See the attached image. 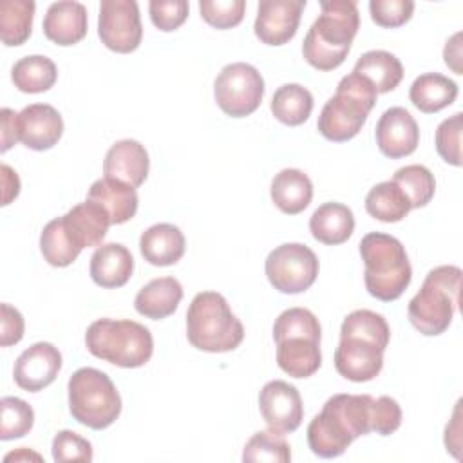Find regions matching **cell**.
I'll list each match as a JSON object with an SVG mask.
<instances>
[{
	"label": "cell",
	"instance_id": "6da1fadb",
	"mask_svg": "<svg viewBox=\"0 0 463 463\" xmlns=\"http://www.w3.org/2000/svg\"><path fill=\"white\" fill-rule=\"evenodd\" d=\"M358 27L360 14L354 0L320 2V14L302 43L304 60L318 71L336 69L347 58Z\"/></svg>",
	"mask_w": 463,
	"mask_h": 463
},
{
	"label": "cell",
	"instance_id": "7a4b0ae2",
	"mask_svg": "<svg viewBox=\"0 0 463 463\" xmlns=\"http://www.w3.org/2000/svg\"><path fill=\"white\" fill-rule=\"evenodd\" d=\"M365 266L364 282L374 298L391 302L402 297L412 279V268L403 244L387 233L371 232L360 241Z\"/></svg>",
	"mask_w": 463,
	"mask_h": 463
},
{
	"label": "cell",
	"instance_id": "3957f363",
	"mask_svg": "<svg viewBox=\"0 0 463 463\" xmlns=\"http://www.w3.org/2000/svg\"><path fill=\"white\" fill-rule=\"evenodd\" d=\"M186 338L206 353L233 351L244 340V327L217 291L197 293L186 311Z\"/></svg>",
	"mask_w": 463,
	"mask_h": 463
},
{
	"label": "cell",
	"instance_id": "277c9868",
	"mask_svg": "<svg viewBox=\"0 0 463 463\" xmlns=\"http://www.w3.org/2000/svg\"><path fill=\"white\" fill-rule=\"evenodd\" d=\"M461 269L452 264L430 269L407 306V315L414 329L421 335L436 336L449 329L459 304Z\"/></svg>",
	"mask_w": 463,
	"mask_h": 463
},
{
	"label": "cell",
	"instance_id": "5b68a950",
	"mask_svg": "<svg viewBox=\"0 0 463 463\" xmlns=\"http://www.w3.org/2000/svg\"><path fill=\"white\" fill-rule=\"evenodd\" d=\"M376 96V89L364 76L356 72L344 76L336 85L335 96L320 110L317 121L318 132L335 143L353 139L367 121Z\"/></svg>",
	"mask_w": 463,
	"mask_h": 463
},
{
	"label": "cell",
	"instance_id": "8992f818",
	"mask_svg": "<svg viewBox=\"0 0 463 463\" xmlns=\"http://www.w3.org/2000/svg\"><path fill=\"white\" fill-rule=\"evenodd\" d=\"M87 351L118 367H141L154 353V338L148 327L134 320L99 318L87 327Z\"/></svg>",
	"mask_w": 463,
	"mask_h": 463
},
{
	"label": "cell",
	"instance_id": "52a82bcc",
	"mask_svg": "<svg viewBox=\"0 0 463 463\" xmlns=\"http://www.w3.org/2000/svg\"><path fill=\"white\" fill-rule=\"evenodd\" d=\"M72 418L94 430L110 427L121 412V396L110 376L96 367H81L67 383Z\"/></svg>",
	"mask_w": 463,
	"mask_h": 463
},
{
	"label": "cell",
	"instance_id": "ba28073f",
	"mask_svg": "<svg viewBox=\"0 0 463 463\" xmlns=\"http://www.w3.org/2000/svg\"><path fill=\"white\" fill-rule=\"evenodd\" d=\"M213 96L224 114L232 118H246L253 114L262 101V74L244 61L228 63L215 78Z\"/></svg>",
	"mask_w": 463,
	"mask_h": 463
},
{
	"label": "cell",
	"instance_id": "9c48e42d",
	"mask_svg": "<svg viewBox=\"0 0 463 463\" xmlns=\"http://www.w3.org/2000/svg\"><path fill=\"white\" fill-rule=\"evenodd\" d=\"M264 271L275 289L295 295L309 289L317 280L318 259L306 244L286 242L269 251Z\"/></svg>",
	"mask_w": 463,
	"mask_h": 463
},
{
	"label": "cell",
	"instance_id": "30bf717a",
	"mask_svg": "<svg viewBox=\"0 0 463 463\" xmlns=\"http://www.w3.org/2000/svg\"><path fill=\"white\" fill-rule=\"evenodd\" d=\"M98 36L114 52H132L143 38L139 7L134 0H103L98 16Z\"/></svg>",
	"mask_w": 463,
	"mask_h": 463
},
{
	"label": "cell",
	"instance_id": "8fae6325",
	"mask_svg": "<svg viewBox=\"0 0 463 463\" xmlns=\"http://www.w3.org/2000/svg\"><path fill=\"white\" fill-rule=\"evenodd\" d=\"M259 411L266 425L279 434L295 432L304 418L298 389L284 380H271L260 389Z\"/></svg>",
	"mask_w": 463,
	"mask_h": 463
},
{
	"label": "cell",
	"instance_id": "7c38bea8",
	"mask_svg": "<svg viewBox=\"0 0 463 463\" xmlns=\"http://www.w3.org/2000/svg\"><path fill=\"white\" fill-rule=\"evenodd\" d=\"M306 0H262L257 7L255 36L266 45L288 43L300 24Z\"/></svg>",
	"mask_w": 463,
	"mask_h": 463
},
{
	"label": "cell",
	"instance_id": "4fadbf2b",
	"mask_svg": "<svg viewBox=\"0 0 463 463\" xmlns=\"http://www.w3.org/2000/svg\"><path fill=\"white\" fill-rule=\"evenodd\" d=\"M61 369V353L49 342H36L14 362L13 378L16 385L29 392H38L51 385Z\"/></svg>",
	"mask_w": 463,
	"mask_h": 463
},
{
	"label": "cell",
	"instance_id": "5bb4252c",
	"mask_svg": "<svg viewBox=\"0 0 463 463\" xmlns=\"http://www.w3.org/2000/svg\"><path fill=\"white\" fill-rule=\"evenodd\" d=\"M374 137L383 156L400 159L416 150L420 143V128L409 110L403 107H391L380 116Z\"/></svg>",
	"mask_w": 463,
	"mask_h": 463
},
{
	"label": "cell",
	"instance_id": "9a60e30c",
	"mask_svg": "<svg viewBox=\"0 0 463 463\" xmlns=\"http://www.w3.org/2000/svg\"><path fill=\"white\" fill-rule=\"evenodd\" d=\"M383 351L385 349L364 338H340L335 349V369L345 380L358 383L369 382L376 378L383 367Z\"/></svg>",
	"mask_w": 463,
	"mask_h": 463
},
{
	"label": "cell",
	"instance_id": "2e32d148",
	"mask_svg": "<svg viewBox=\"0 0 463 463\" xmlns=\"http://www.w3.org/2000/svg\"><path fill=\"white\" fill-rule=\"evenodd\" d=\"M20 141L31 150L52 148L63 134L61 114L49 103H33L18 112Z\"/></svg>",
	"mask_w": 463,
	"mask_h": 463
},
{
	"label": "cell",
	"instance_id": "e0dca14e",
	"mask_svg": "<svg viewBox=\"0 0 463 463\" xmlns=\"http://www.w3.org/2000/svg\"><path fill=\"white\" fill-rule=\"evenodd\" d=\"M307 445L318 458H336L354 441L347 423L336 412V409L326 402L322 411L307 425Z\"/></svg>",
	"mask_w": 463,
	"mask_h": 463
},
{
	"label": "cell",
	"instance_id": "ac0fdd59",
	"mask_svg": "<svg viewBox=\"0 0 463 463\" xmlns=\"http://www.w3.org/2000/svg\"><path fill=\"white\" fill-rule=\"evenodd\" d=\"M150 159L146 148L136 139L116 141L105 154V177L127 183L134 188L141 186L148 175Z\"/></svg>",
	"mask_w": 463,
	"mask_h": 463
},
{
	"label": "cell",
	"instance_id": "d6986e66",
	"mask_svg": "<svg viewBox=\"0 0 463 463\" xmlns=\"http://www.w3.org/2000/svg\"><path fill=\"white\" fill-rule=\"evenodd\" d=\"M87 9L80 2H54L43 16V34L56 45L67 47L81 42L87 34Z\"/></svg>",
	"mask_w": 463,
	"mask_h": 463
},
{
	"label": "cell",
	"instance_id": "ffe728a7",
	"mask_svg": "<svg viewBox=\"0 0 463 463\" xmlns=\"http://www.w3.org/2000/svg\"><path fill=\"white\" fill-rule=\"evenodd\" d=\"M134 271V259L127 246L107 242L96 248L90 257L89 273L99 288L114 289L128 282Z\"/></svg>",
	"mask_w": 463,
	"mask_h": 463
},
{
	"label": "cell",
	"instance_id": "44dd1931",
	"mask_svg": "<svg viewBox=\"0 0 463 463\" xmlns=\"http://www.w3.org/2000/svg\"><path fill=\"white\" fill-rule=\"evenodd\" d=\"M63 222L74 242L83 250L101 244L110 226V217L101 204L85 199L63 215Z\"/></svg>",
	"mask_w": 463,
	"mask_h": 463
},
{
	"label": "cell",
	"instance_id": "7402d4cb",
	"mask_svg": "<svg viewBox=\"0 0 463 463\" xmlns=\"http://www.w3.org/2000/svg\"><path fill=\"white\" fill-rule=\"evenodd\" d=\"M87 199L105 208L110 217V224H123L130 221L136 215L139 204L134 186L105 175L90 184Z\"/></svg>",
	"mask_w": 463,
	"mask_h": 463
},
{
	"label": "cell",
	"instance_id": "603a6c76",
	"mask_svg": "<svg viewBox=\"0 0 463 463\" xmlns=\"http://www.w3.org/2000/svg\"><path fill=\"white\" fill-rule=\"evenodd\" d=\"M139 251L152 266H172L184 255V235L175 224H154L141 233Z\"/></svg>",
	"mask_w": 463,
	"mask_h": 463
},
{
	"label": "cell",
	"instance_id": "cb8c5ba5",
	"mask_svg": "<svg viewBox=\"0 0 463 463\" xmlns=\"http://www.w3.org/2000/svg\"><path fill=\"white\" fill-rule=\"evenodd\" d=\"M183 298V286L175 277H159L145 284L136 298L134 307L139 315L161 320L170 317Z\"/></svg>",
	"mask_w": 463,
	"mask_h": 463
},
{
	"label": "cell",
	"instance_id": "d4e9b609",
	"mask_svg": "<svg viewBox=\"0 0 463 463\" xmlns=\"http://www.w3.org/2000/svg\"><path fill=\"white\" fill-rule=\"evenodd\" d=\"M269 195L280 212L297 215L309 206L313 199V183L302 170L284 168L271 179Z\"/></svg>",
	"mask_w": 463,
	"mask_h": 463
},
{
	"label": "cell",
	"instance_id": "484cf974",
	"mask_svg": "<svg viewBox=\"0 0 463 463\" xmlns=\"http://www.w3.org/2000/svg\"><path fill=\"white\" fill-rule=\"evenodd\" d=\"M309 232L322 244H342L354 232V215L351 208L342 203H324L313 212Z\"/></svg>",
	"mask_w": 463,
	"mask_h": 463
},
{
	"label": "cell",
	"instance_id": "4316f807",
	"mask_svg": "<svg viewBox=\"0 0 463 463\" xmlns=\"http://www.w3.org/2000/svg\"><path fill=\"white\" fill-rule=\"evenodd\" d=\"M277 344V364L293 378H307L315 374L322 364L320 342L306 336L284 338Z\"/></svg>",
	"mask_w": 463,
	"mask_h": 463
},
{
	"label": "cell",
	"instance_id": "83f0119b",
	"mask_svg": "<svg viewBox=\"0 0 463 463\" xmlns=\"http://www.w3.org/2000/svg\"><path fill=\"white\" fill-rule=\"evenodd\" d=\"M409 98L418 110L434 114L456 101L458 83L439 72H425L412 81Z\"/></svg>",
	"mask_w": 463,
	"mask_h": 463
},
{
	"label": "cell",
	"instance_id": "f1b7e54d",
	"mask_svg": "<svg viewBox=\"0 0 463 463\" xmlns=\"http://www.w3.org/2000/svg\"><path fill=\"white\" fill-rule=\"evenodd\" d=\"M353 72L369 80L376 92H389L396 89L403 78L402 61L392 52L382 49L364 52L356 60Z\"/></svg>",
	"mask_w": 463,
	"mask_h": 463
},
{
	"label": "cell",
	"instance_id": "f546056e",
	"mask_svg": "<svg viewBox=\"0 0 463 463\" xmlns=\"http://www.w3.org/2000/svg\"><path fill=\"white\" fill-rule=\"evenodd\" d=\"M58 78L54 61L42 54H31L20 58L11 69V80L14 87L27 94H38L49 90Z\"/></svg>",
	"mask_w": 463,
	"mask_h": 463
},
{
	"label": "cell",
	"instance_id": "4dcf8cb0",
	"mask_svg": "<svg viewBox=\"0 0 463 463\" xmlns=\"http://www.w3.org/2000/svg\"><path fill=\"white\" fill-rule=\"evenodd\" d=\"M269 109L280 123L298 127L311 116L313 96L300 83H284L275 90Z\"/></svg>",
	"mask_w": 463,
	"mask_h": 463
},
{
	"label": "cell",
	"instance_id": "1f68e13d",
	"mask_svg": "<svg viewBox=\"0 0 463 463\" xmlns=\"http://www.w3.org/2000/svg\"><path fill=\"white\" fill-rule=\"evenodd\" d=\"M411 210L409 199L394 181L378 183L365 195V212L382 222H398Z\"/></svg>",
	"mask_w": 463,
	"mask_h": 463
},
{
	"label": "cell",
	"instance_id": "d6a6232c",
	"mask_svg": "<svg viewBox=\"0 0 463 463\" xmlns=\"http://www.w3.org/2000/svg\"><path fill=\"white\" fill-rule=\"evenodd\" d=\"M33 0H2L0 2V38L4 45H22L33 29L34 18Z\"/></svg>",
	"mask_w": 463,
	"mask_h": 463
},
{
	"label": "cell",
	"instance_id": "836d02e7",
	"mask_svg": "<svg viewBox=\"0 0 463 463\" xmlns=\"http://www.w3.org/2000/svg\"><path fill=\"white\" fill-rule=\"evenodd\" d=\"M40 251L51 266L65 268L76 260L81 248L67 232L63 217H56L49 221L40 233Z\"/></svg>",
	"mask_w": 463,
	"mask_h": 463
},
{
	"label": "cell",
	"instance_id": "e575fe53",
	"mask_svg": "<svg viewBox=\"0 0 463 463\" xmlns=\"http://www.w3.org/2000/svg\"><path fill=\"white\" fill-rule=\"evenodd\" d=\"M345 336L364 338L385 349L389 345L391 329L387 320L380 313H374L371 309H356V311H351L342 322L340 338H345Z\"/></svg>",
	"mask_w": 463,
	"mask_h": 463
},
{
	"label": "cell",
	"instance_id": "d590c367",
	"mask_svg": "<svg viewBox=\"0 0 463 463\" xmlns=\"http://www.w3.org/2000/svg\"><path fill=\"white\" fill-rule=\"evenodd\" d=\"M411 203V208H423L436 192V179L423 165H407L394 172L392 179Z\"/></svg>",
	"mask_w": 463,
	"mask_h": 463
},
{
	"label": "cell",
	"instance_id": "8d00e7d4",
	"mask_svg": "<svg viewBox=\"0 0 463 463\" xmlns=\"http://www.w3.org/2000/svg\"><path fill=\"white\" fill-rule=\"evenodd\" d=\"M306 336L320 342L322 329L318 318L306 307H289L282 311L273 324V340L280 342L284 338Z\"/></svg>",
	"mask_w": 463,
	"mask_h": 463
},
{
	"label": "cell",
	"instance_id": "74e56055",
	"mask_svg": "<svg viewBox=\"0 0 463 463\" xmlns=\"http://www.w3.org/2000/svg\"><path fill=\"white\" fill-rule=\"evenodd\" d=\"M34 425L33 407L16 396L0 400V439L9 441L25 436Z\"/></svg>",
	"mask_w": 463,
	"mask_h": 463
},
{
	"label": "cell",
	"instance_id": "f35d334b",
	"mask_svg": "<svg viewBox=\"0 0 463 463\" xmlns=\"http://www.w3.org/2000/svg\"><path fill=\"white\" fill-rule=\"evenodd\" d=\"M275 430H259L244 445L242 461H291L288 441Z\"/></svg>",
	"mask_w": 463,
	"mask_h": 463
},
{
	"label": "cell",
	"instance_id": "ab89813d",
	"mask_svg": "<svg viewBox=\"0 0 463 463\" xmlns=\"http://www.w3.org/2000/svg\"><path fill=\"white\" fill-rule=\"evenodd\" d=\"M461 128L463 114L456 112L438 125L434 137V145L441 159L454 166H461Z\"/></svg>",
	"mask_w": 463,
	"mask_h": 463
},
{
	"label": "cell",
	"instance_id": "60d3db41",
	"mask_svg": "<svg viewBox=\"0 0 463 463\" xmlns=\"http://www.w3.org/2000/svg\"><path fill=\"white\" fill-rule=\"evenodd\" d=\"M244 0H201L199 11L203 20L215 29H230L242 22Z\"/></svg>",
	"mask_w": 463,
	"mask_h": 463
},
{
	"label": "cell",
	"instance_id": "b9f144b4",
	"mask_svg": "<svg viewBox=\"0 0 463 463\" xmlns=\"http://www.w3.org/2000/svg\"><path fill=\"white\" fill-rule=\"evenodd\" d=\"M52 459L56 463L65 461H92V445L87 438L72 430H60L52 438Z\"/></svg>",
	"mask_w": 463,
	"mask_h": 463
},
{
	"label": "cell",
	"instance_id": "7bdbcfd3",
	"mask_svg": "<svg viewBox=\"0 0 463 463\" xmlns=\"http://www.w3.org/2000/svg\"><path fill=\"white\" fill-rule=\"evenodd\" d=\"M369 13L380 27H400L411 20L414 13L412 0H371Z\"/></svg>",
	"mask_w": 463,
	"mask_h": 463
},
{
	"label": "cell",
	"instance_id": "ee69618b",
	"mask_svg": "<svg viewBox=\"0 0 463 463\" xmlns=\"http://www.w3.org/2000/svg\"><path fill=\"white\" fill-rule=\"evenodd\" d=\"M188 9L190 5L186 0H168V2L152 0L148 4L152 24L165 33L175 31L177 27H181L188 18Z\"/></svg>",
	"mask_w": 463,
	"mask_h": 463
},
{
	"label": "cell",
	"instance_id": "f6af8a7d",
	"mask_svg": "<svg viewBox=\"0 0 463 463\" xmlns=\"http://www.w3.org/2000/svg\"><path fill=\"white\" fill-rule=\"evenodd\" d=\"M402 425V409L391 396L373 398L371 403V432L389 436Z\"/></svg>",
	"mask_w": 463,
	"mask_h": 463
},
{
	"label": "cell",
	"instance_id": "bcb514c9",
	"mask_svg": "<svg viewBox=\"0 0 463 463\" xmlns=\"http://www.w3.org/2000/svg\"><path fill=\"white\" fill-rule=\"evenodd\" d=\"M24 329H25V322L22 313L9 304H2L0 306V345L9 347L18 344L24 338Z\"/></svg>",
	"mask_w": 463,
	"mask_h": 463
},
{
	"label": "cell",
	"instance_id": "7dc6e473",
	"mask_svg": "<svg viewBox=\"0 0 463 463\" xmlns=\"http://www.w3.org/2000/svg\"><path fill=\"white\" fill-rule=\"evenodd\" d=\"M2 152H7L16 141H20L18 132V112L11 109H2Z\"/></svg>",
	"mask_w": 463,
	"mask_h": 463
},
{
	"label": "cell",
	"instance_id": "c3c4849f",
	"mask_svg": "<svg viewBox=\"0 0 463 463\" xmlns=\"http://www.w3.org/2000/svg\"><path fill=\"white\" fill-rule=\"evenodd\" d=\"M443 58L447 67H450L456 74H463L461 69V33H456L452 38L447 40L443 49Z\"/></svg>",
	"mask_w": 463,
	"mask_h": 463
},
{
	"label": "cell",
	"instance_id": "681fc988",
	"mask_svg": "<svg viewBox=\"0 0 463 463\" xmlns=\"http://www.w3.org/2000/svg\"><path fill=\"white\" fill-rule=\"evenodd\" d=\"M2 172V186H4V199L2 204H9L20 192V179L16 175V172L9 166V165H2L0 166Z\"/></svg>",
	"mask_w": 463,
	"mask_h": 463
},
{
	"label": "cell",
	"instance_id": "f907efd6",
	"mask_svg": "<svg viewBox=\"0 0 463 463\" xmlns=\"http://www.w3.org/2000/svg\"><path fill=\"white\" fill-rule=\"evenodd\" d=\"M11 459H36V461H42V456L40 454H36V452H31V450H27L25 447H22L20 450H16V452H9L5 458H4V461H11Z\"/></svg>",
	"mask_w": 463,
	"mask_h": 463
}]
</instances>
